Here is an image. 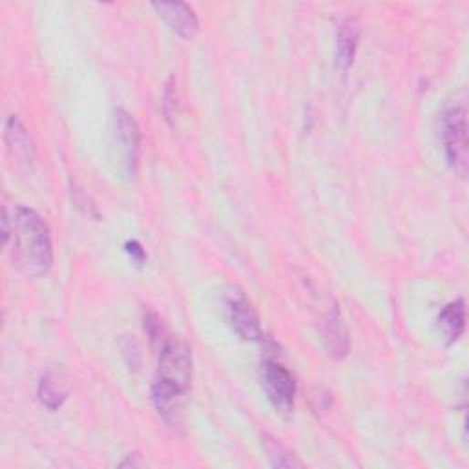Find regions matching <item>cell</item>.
Segmentation results:
<instances>
[{
    "mask_svg": "<svg viewBox=\"0 0 469 469\" xmlns=\"http://www.w3.org/2000/svg\"><path fill=\"white\" fill-rule=\"evenodd\" d=\"M5 246L14 263L32 277H43L54 265V246L50 227L45 218L26 207H5L3 218Z\"/></svg>",
    "mask_w": 469,
    "mask_h": 469,
    "instance_id": "1",
    "label": "cell"
},
{
    "mask_svg": "<svg viewBox=\"0 0 469 469\" xmlns=\"http://www.w3.org/2000/svg\"><path fill=\"white\" fill-rule=\"evenodd\" d=\"M193 378V356L178 338L167 336L158 347V372L152 383V403L167 425L178 429L183 422L185 396Z\"/></svg>",
    "mask_w": 469,
    "mask_h": 469,
    "instance_id": "2",
    "label": "cell"
},
{
    "mask_svg": "<svg viewBox=\"0 0 469 469\" xmlns=\"http://www.w3.org/2000/svg\"><path fill=\"white\" fill-rule=\"evenodd\" d=\"M445 158L460 176L467 171V114L462 105L451 107L442 120Z\"/></svg>",
    "mask_w": 469,
    "mask_h": 469,
    "instance_id": "3",
    "label": "cell"
},
{
    "mask_svg": "<svg viewBox=\"0 0 469 469\" xmlns=\"http://www.w3.org/2000/svg\"><path fill=\"white\" fill-rule=\"evenodd\" d=\"M263 385L272 405L279 412L290 414L297 394V385L292 372L281 361L270 358L263 365Z\"/></svg>",
    "mask_w": 469,
    "mask_h": 469,
    "instance_id": "4",
    "label": "cell"
},
{
    "mask_svg": "<svg viewBox=\"0 0 469 469\" xmlns=\"http://www.w3.org/2000/svg\"><path fill=\"white\" fill-rule=\"evenodd\" d=\"M112 136L114 143L120 147L121 167L129 176H132L140 162L141 132L136 120L123 109H116L112 114Z\"/></svg>",
    "mask_w": 469,
    "mask_h": 469,
    "instance_id": "5",
    "label": "cell"
},
{
    "mask_svg": "<svg viewBox=\"0 0 469 469\" xmlns=\"http://www.w3.org/2000/svg\"><path fill=\"white\" fill-rule=\"evenodd\" d=\"M229 327L245 341L261 339V321L250 299L239 288H231L224 299Z\"/></svg>",
    "mask_w": 469,
    "mask_h": 469,
    "instance_id": "6",
    "label": "cell"
},
{
    "mask_svg": "<svg viewBox=\"0 0 469 469\" xmlns=\"http://www.w3.org/2000/svg\"><path fill=\"white\" fill-rule=\"evenodd\" d=\"M152 8L176 36L193 39L198 34V17L191 6L183 3H154Z\"/></svg>",
    "mask_w": 469,
    "mask_h": 469,
    "instance_id": "7",
    "label": "cell"
},
{
    "mask_svg": "<svg viewBox=\"0 0 469 469\" xmlns=\"http://www.w3.org/2000/svg\"><path fill=\"white\" fill-rule=\"evenodd\" d=\"M358 41H360V26L354 19H347L339 26L338 41H336V65L343 74H347L354 63Z\"/></svg>",
    "mask_w": 469,
    "mask_h": 469,
    "instance_id": "8",
    "label": "cell"
},
{
    "mask_svg": "<svg viewBox=\"0 0 469 469\" xmlns=\"http://www.w3.org/2000/svg\"><path fill=\"white\" fill-rule=\"evenodd\" d=\"M325 343L328 352L334 358H343L349 352V338H347V328L343 323V318L338 310V305L332 307L325 319Z\"/></svg>",
    "mask_w": 469,
    "mask_h": 469,
    "instance_id": "9",
    "label": "cell"
},
{
    "mask_svg": "<svg viewBox=\"0 0 469 469\" xmlns=\"http://www.w3.org/2000/svg\"><path fill=\"white\" fill-rule=\"evenodd\" d=\"M438 325L443 330L449 343H454L465 328V305L464 299L449 303L438 316Z\"/></svg>",
    "mask_w": 469,
    "mask_h": 469,
    "instance_id": "10",
    "label": "cell"
},
{
    "mask_svg": "<svg viewBox=\"0 0 469 469\" xmlns=\"http://www.w3.org/2000/svg\"><path fill=\"white\" fill-rule=\"evenodd\" d=\"M6 141H8L10 149L16 152V156H19L26 162L34 160L32 138L17 116H10V120L6 123Z\"/></svg>",
    "mask_w": 469,
    "mask_h": 469,
    "instance_id": "11",
    "label": "cell"
},
{
    "mask_svg": "<svg viewBox=\"0 0 469 469\" xmlns=\"http://www.w3.org/2000/svg\"><path fill=\"white\" fill-rule=\"evenodd\" d=\"M263 447L274 467H303V464L294 456V453L276 436L263 434Z\"/></svg>",
    "mask_w": 469,
    "mask_h": 469,
    "instance_id": "12",
    "label": "cell"
},
{
    "mask_svg": "<svg viewBox=\"0 0 469 469\" xmlns=\"http://www.w3.org/2000/svg\"><path fill=\"white\" fill-rule=\"evenodd\" d=\"M37 394H39L41 403L45 407H48L50 411L59 409L63 405V401L67 400V391L54 378V374H47V376L41 378L39 387H37Z\"/></svg>",
    "mask_w": 469,
    "mask_h": 469,
    "instance_id": "13",
    "label": "cell"
},
{
    "mask_svg": "<svg viewBox=\"0 0 469 469\" xmlns=\"http://www.w3.org/2000/svg\"><path fill=\"white\" fill-rule=\"evenodd\" d=\"M127 248H129L127 252L130 254V257H134L138 263H141L145 259V252H143V248L138 243H129Z\"/></svg>",
    "mask_w": 469,
    "mask_h": 469,
    "instance_id": "14",
    "label": "cell"
}]
</instances>
